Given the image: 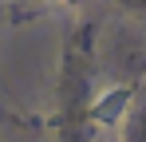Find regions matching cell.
<instances>
[{"instance_id":"6da1fadb","label":"cell","mask_w":146,"mask_h":142,"mask_svg":"<svg viewBox=\"0 0 146 142\" xmlns=\"http://www.w3.org/2000/svg\"><path fill=\"white\" fill-rule=\"evenodd\" d=\"M126 99H130V87H119V91L103 95L95 103V122H115L122 115V107H126Z\"/></svg>"},{"instance_id":"7a4b0ae2","label":"cell","mask_w":146,"mask_h":142,"mask_svg":"<svg viewBox=\"0 0 146 142\" xmlns=\"http://www.w3.org/2000/svg\"><path fill=\"white\" fill-rule=\"evenodd\" d=\"M63 4H79V0H63Z\"/></svg>"}]
</instances>
